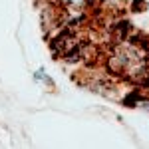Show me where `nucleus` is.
<instances>
[{
	"label": "nucleus",
	"mask_w": 149,
	"mask_h": 149,
	"mask_svg": "<svg viewBox=\"0 0 149 149\" xmlns=\"http://www.w3.org/2000/svg\"><path fill=\"white\" fill-rule=\"evenodd\" d=\"M72 2H80V0H72Z\"/></svg>",
	"instance_id": "f257e3e1"
}]
</instances>
